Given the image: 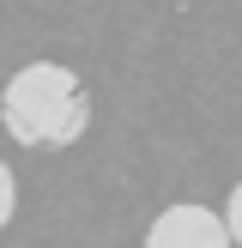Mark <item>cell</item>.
Returning <instances> with one entry per match:
<instances>
[{
  "instance_id": "obj_2",
  "label": "cell",
  "mask_w": 242,
  "mask_h": 248,
  "mask_svg": "<svg viewBox=\"0 0 242 248\" xmlns=\"http://www.w3.org/2000/svg\"><path fill=\"white\" fill-rule=\"evenodd\" d=\"M145 248H230V230L224 218L212 212V206H164V212L151 218V230H145Z\"/></svg>"
},
{
  "instance_id": "obj_1",
  "label": "cell",
  "mask_w": 242,
  "mask_h": 248,
  "mask_svg": "<svg viewBox=\"0 0 242 248\" xmlns=\"http://www.w3.org/2000/svg\"><path fill=\"white\" fill-rule=\"evenodd\" d=\"M0 127L30 152H67L91 127V91L60 61H30L0 85Z\"/></svg>"
},
{
  "instance_id": "obj_4",
  "label": "cell",
  "mask_w": 242,
  "mask_h": 248,
  "mask_svg": "<svg viewBox=\"0 0 242 248\" xmlns=\"http://www.w3.org/2000/svg\"><path fill=\"white\" fill-rule=\"evenodd\" d=\"M12 206H18V182H12V170L0 164V230L12 224Z\"/></svg>"
},
{
  "instance_id": "obj_3",
  "label": "cell",
  "mask_w": 242,
  "mask_h": 248,
  "mask_svg": "<svg viewBox=\"0 0 242 248\" xmlns=\"http://www.w3.org/2000/svg\"><path fill=\"white\" fill-rule=\"evenodd\" d=\"M224 230H230V248H242V182L230 188V206H224Z\"/></svg>"
}]
</instances>
